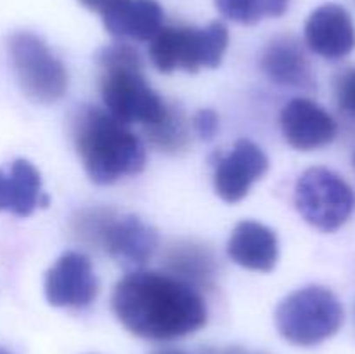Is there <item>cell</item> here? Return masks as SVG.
I'll use <instances>...</instances> for the list:
<instances>
[{
	"label": "cell",
	"mask_w": 355,
	"mask_h": 354,
	"mask_svg": "<svg viewBox=\"0 0 355 354\" xmlns=\"http://www.w3.org/2000/svg\"><path fill=\"white\" fill-rule=\"evenodd\" d=\"M111 307L130 333L168 342L207 325L208 311L196 288L168 273L139 269L116 283Z\"/></svg>",
	"instance_id": "cell-1"
},
{
	"label": "cell",
	"mask_w": 355,
	"mask_h": 354,
	"mask_svg": "<svg viewBox=\"0 0 355 354\" xmlns=\"http://www.w3.org/2000/svg\"><path fill=\"white\" fill-rule=\"evenodd\" d=\"M73 139L87 176L96 184H113L137 176L146 167L141 139L113 115L85 106L73 120Z\"/></svg>",
	"instance_id": "cell-2"
},
{
	"label": "cell",
	"mask_w": 355,
	"mask_h": 354,
	"mask_svg": "<svg viewBox=\"0 0 355 354\" xmlns=\"http://www.w3.org/2000/svg\"><path fill=\"white\" fill-rule=\"evenodd\" d=\"M97 62L103 68L101 96L104 106L116 120L127 124L155 125L168 111L165 101L151 89L142 73V58L128 44L101 49Z\"/></svg>",
	"instance_id": "cell-3"
},
{
	"label": "cell",
	"mask_w": 355,
	"mask_h": 354,
	"mask_svg": "<svg viewBox=\"0 0 355 354\" xmlns=\"http://www.w3.org/2000/svg\"><path fill=\"white\" fill-rule=\"evenodd\" d=\"M345 312L340 298L321 285L295 290L276 309V326L293 346L312 347L324 342L342 328Z\"/></svg>",
	"instance_id": "cell-4"
},
{
	"label": "cell",
	"mask_w": 355,
	"mask_h": 354,
	"mask_svg": "<svg viewBox=\"0 0 355 354\" xmlns=\"http://www.w3.org/2000/svg\"><path fill=\"white\" fill-rule=\"evenodd\" d=\"M229 45V30L222 21L203 28L163 26L149 40V58L156 69L196 73L201 68H217Z\"/></svg>",
	"instance_id": "cell-5"
},
{
	"label": "cell",
	"mask_w": 355,
	"mask_h": 354,
	"mask_svg": "<svg viewBox=\"0 0 355 354\" xmlns=\"http://www.w3.org/2000/svg\"><path fill=\"white\" fill-rule=\"evenodd\" d=\"M10 65L21 90L38 104H54L68 90V71L47 42L30 31H16L7 42Z\"/></svg>",
	"instance_id": "cell-6"
},
{
	"label": "cell",
	"mask_w": 355,
	"mask_h": 354,
	"mask_svg": "<svg viewBox=\"0 0 355 354\" xmlns=\"http://www.w3.org/2000/svg\"><path fill=\"white\" fill-rule=\"evenodd\" d=\"M295 205L309 224L319 231L333 233L352 215L355 194L336 172L326 167H312L297 180Z\"/></svg>",
	"instance_id": "cell-7"
},
{
	"label": "cell",
	"mask_w": 355,
	"mask_h": 354,
	"mask_svg": "<svg viewBox=\"0 0 355 354\" xmlns=\"http://www.w3.org/2000/svg\"><path fill=\"white\" fill-rule=\"evenodd\" d=\"M44 290L54 307L82 309L92 304L99 283L89 257L82 252L62 253L45 274Z\"/></svg>",
	"instance_id": "cell-8"
},
{
	"label": "cell",
	"mask_w": 355,
	"mask_h": 354,
	"mask_svg": "<svg viewBox=\"0 0 355 354\" xmlns=\"http://www.w3.org/2000/svg\"><path fill=\"white\" fill-rule=\"evenodd\" d=\"M97 248L127 266H144L158 248V233L137 215H118L111 210Z\"/></svg>",
	"instance_id": "cell-9"
},
{
	"label": "cell",
	"mask_w": 355,
	"mask_h": 354,
	"mask_svg": "<svg viewBox=\"0 0 355 354\" xmlns=\"http://www.w3.org/2000/svg\"><path fill=\"white\" fill-rule=\"evenodd\" d=\"M267 169L269 158L263 149L250 139H239L231 151L217 162L215 191L224 201L236 203L250 193L253 183L262 179Z\"/></svg>",
	"instance_id": "cell-10"
},
{
	"label": "cell",
	"mask_w": 355,
	"mask_h": 354,
	"mask_svg": "<svg viewBox=\"0 0 355 354\" xmlns=\"http://www.w3.org/2000/svg\"><path fill=\"white\" fill-rule=\"evenodd\" d=\"M279 121L288 144L300 151L324 148L338 132L335 118L307 97H295L284 104Z\"/></svg>",
	"instance_id": "cell-11"
},
{
	"label": "cell",
	"mask_w": 355,
	"mask_h": 354,
	"mask_svg": "<svg viewBox=\"0 0 355 354\" xmlns=\"http://www.w3.org/2000/svg\"><path fill=\"white\" fill-rule=\"evenodd\" d=\"M305 44L326 59H342L355 49L354 19L345 7L324 3L305 21Z\"/></svg>",
	"instance_id": "cell-12"
},
{
	"label": "cell",
	"mask_w": 355,
	"mask_h": 354,
	"mask_svg": "<svg viewBox=\"0 0 355 354\" xmlns=\"http://www.w3.org/2000/svg\"><path fill=\"white\" fill-rule=\"evenodd\" d=\"M47 207L49 196L42 191V177L37 167L24 158L0 167V212L28 217L37 207Z\"/></svg>",
	"instance_id": "cell-13"
},
{
	"label": "cell",
	"mask_w": 355,
	"mask_h": 354,
	"mask_svg": "<svg viewBox=\"0 0 355 354\" xmlns=\"http://www.w3.org/2000/svg\"><path fill=\"white\" fill-rule=\"evenodd\" d=\"M101 16L106 31L114 38L137 42L151 40L165 19L158 0H114Z\"/></svg>",
	"instance_id": "cell-14"
},
{
	"label": "cell",
	"mask_w": 355,
	"mask_h": 354,
	"mask_svg": "<svg viewBox=\"0 0 355 354\" xmlns=\"http://www.w3.org/2000/svg\"><path fill=\"white\" fill-rule=\"evenodd\" d=\"M227 253L245 269L269 273L279 259V242L276 233L266 224L241 221L229 236Z\"/></svg>",
	"instance_id": "cell-15"
},
{
	"label": "cell",
	"mask_w": 355,
	"mask_h": 354,
	"mask_svg": "<svg viewBox=\"0 0 355 354\" xmlns=\"http://www.w3.org/2000/svg\"><path fill=\"white\" fill-rule=\"evenodd\" d=\"M260 66L277 85L297 89H311L314 85L311 61L295 37L272 38L263 49Z\"/></svg>",
	"instance_id": "cell-16"
},
{
	"label": "cell",
	"mask_w": 355,
	"mask_h": 354,
	"mask_svg": "<svg viewBox=\"0 0 355 354\" xmlns=\"http://www.w3.org/2000/svg\"><path fill=\"white\" fill-rule=\"evenodd\" d=\"M166 273L196 290L214 287L217 259L210 246L198 242H177L163 253Z\"/></svg>",
	"instance_id": "cell-17"
},
{
	"label": "cell",
	"mask_w": 355,
	"mask_h": 354,
	"mask_svg": "<svg viewBox=\"0 0 355 354\" xmlns=\"http://www.w3.org/2000/svg\"><path fill=\"white\" fill-rule=\"evenodd\" d=\"M218 12L241 24H255L266 17H279L288 10L290 0H214Z\"/></svg>",
	"instance_id": "cell-18"
},
{
	"label": "cell",
	"mask_w": 355,
	"mask_h": 354,
	"mask_svg": "<svg viewBox=\"0 0 355 354\" xmlns=\"http://www.w3.org/2000/svg\"><path fill=\"white\" fill-rule=\"evenodd\" d=\"M148 137L156 148L165 151H179L184 149L189 142V130H187L186 118L180 110L175 106H168L165 117L155 125L146 127Z\"/></svg>",
	"instance_id": "cell-19"
},
{
	"label": "cell",
	"mask_w": 355,
	"mask_h": 354,
	"mask_svg": "<svg viewBox=\"0 0 355 354\" xmlns=\"http://www.w3.org/2000/svg\"><path fill=\"white\" fill-rule=\"evenodd\" d=\"M336 101L345 113L355 117V68L340 76L336 83Z\"/></svg>",
	"instance_id": "cell-20"
},
{
	"label": "cell",
	"mask_w": 355,
	"mask_h": 354,
	"mask_svg": "<svg viewBox=\"0 0 355 354\" xmlns=\"http://www.w3.org/2000/svg\"><path fill=\"white\" fill-rule=\"evenodd\" d=\"M193 128L203 141H211L218 130V115L208 108L196 111L193 117Z\"/></svg>",
	"instance_id": "cell-21"
},
{
	"label": "cell",
	"mask_w": 355,
	"mask_h": 354,
	"mask_svg": "<svg viewBox=\"0 0 355 354\" xmlns=\"http://www.w3.org/2000/svg\"><path fill=\"white\" fill-rule=\"evenodd\" d=\"M80 3H82L85 9L92 10V12H99L103 14L104 10L107 9V7L111 6V3L114 2V0H78Z\"/></svg>",
	"instance_id": "cell-22"
},
{
	"label": "cell",
	"mask_w": 355,
	"mask_h": 354,
	"mask_svg": "<svg viewBox=\"0 0 355 354\" xmlns=\"http://www.w3.org/2000/svg\"><path fill=\"white\" fill-rule=\"evenodd\" d=\"M153 354H187L182 349H175V347H166V349H159Z\"/></svg>",
	"instance_id": "cell-23"
},
{
	"label": "cell",
	"mask_w": 355,
	"mask_h": 354,
	"mask_svg": "<svg viewBox=\"0 0 355 354\" xmlns=\"http://www.w3.org/2000/svg\"><path fill=\"white\" fill-rule=\"evenodd\" d=\"M0 354H10L9 351H6V349H2V347H0Z\"/></svg>",
	"instance_id": "cell-24"
},
{
	"label": "cell",
	"mask_w": 355,
	"mask_h": 354,
	"mask_svg": "<svg viewBox=\"0 0 355 354\" xmlns=\"http://www.w3.org/2000/svg\"><path fill=\"white\" fill-rule=\"evenodd\" d=\"M354 165H355V153H354Z\"/></svg>",
	"instance_id": "cell-25"
},
{
	"label": "cell",
	"mask_w": 355,
	"mask_h": 354,
	"mask_svg": "<svg viewBox=\"0 0 355 354\" xmlns=\"http://www.w3.org/2000/svg\"><path fill=\"white\" fill-rule=\"evenodd\" d=\"M245 354H246V353H245Z\"/></svg>",
	"instance_id": "cell-26"
}]
</instances>
